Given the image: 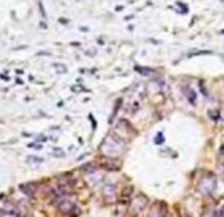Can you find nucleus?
I'll return each instance as SVG.
<instances>
[{
    "mask_svg": "<svg viewBox=\"0 0 224 217\" xmlns=\"http://www.w3.org/2000/svg\"><path fill=\"white\" fill-rule=\"evenodd\" d=\"M184 94L189 95V102H190V103H195V92H193L190 88H184Z\"/></svg>",
    "mask_w": 224,
    "mask_h": 217,
    "instance_id": "nucleus-2",
    "label": "nucleus"
},
{
    "mask_svg": "<svg viewBox=\"0 0 224 217\" xmlns=\"http://www.w3.org/2000/svg\"><path fill=\"white\" fill-rule=\"evenodd\" d=\"M149 217H164V205L157 202L149 211Z\"/></svg>",
    "mask_w": 224,
    "mask_h": 217,
    "instance_id": "nucleus-1",
    "label": "nucleus"
},
{
    "mask_svg": "<svg viewBox=\"0 0 224 217\" xmlns=\"http://www.w3.org/2000/svg\"><path fill=\"white\" fill-rule=\"evenodd\" d=\"M163 140H164V139H163V134H158L157 139H155V143H160V142L163 143Z\"/></svg>",
    "mask_w": 224,
    "mask_h": 217,
    "instance_id": "nucleus-3",
    "label": "nucleus"
},
{
    "mask_svg": "<svg viewBox=\"0 0 224 217\" xmlns=\"http://www.w3.org/2000/svg\"><path fill=\"white\" fill-rule=\"evenodd\" d=\"M223 2H224V0H223Z\"/></svg>",
    "mask_w": 224,
    "mask_h": 217,
    "instance_id": "nucleus-4",
    "label": "nucleus"
}]
</instances>
